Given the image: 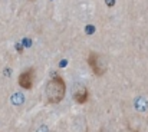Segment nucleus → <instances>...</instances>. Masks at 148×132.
Returning a JSON list of instances; mask_svg holds the SVG:
<instances>
[{
  "label": "nucleus",
  "mask_w": 148,
  "mask_h": 132,
  "mask_svg": "<svg viewBox=\"0 0 148 132\" xmlns=\"http://www.w3.org/2000/svg\"><path fill=\"white\" fill-rule=\"evenodd\" d=\"M65 93H66V85H65V81L62 76H53L48 82L46 85V98H48V102L52 105H56L59 102H62V99L65 98Z\"/></svg>",
  "instance_id": "1"
},
{
  "label": "nucleus",
  "mask_w": 148,
  "mask_h": 132,
  "mask_svg": "<svg viewBox=\"0 0 148 132\" xmlns=\"http://www.w3.org/2000/svg\"><path fill=\"white\" fill-rule=\"evenodd\" d=\"M88 65H89L91 70H92L97 76H102V75L105 73V70H106V68H105L103 63H102L101 56H99L98 53H95V52H91V53L88 55Z\"/></svg>",
  "instance_id": "2"
},
{
  "label": "nucleus",
  "mask_w": 148,
  "mask_h": 132,
  "mask_svg": "<svg viewBox=\"0 0 148 132\" xmlns=\"http://www.w3.org/2000/svg\"><path fill=\"white\" fill-rule=\"evenodd\" d=\"M17 82L23 89H32L35 82V69H27L22 72L17 78Z\"/></svg>",
  "instance_id": "3"
},
{
  "label": "nucleus",
  "mask_w": 148,
  "mask_h": 132,
  "mask_svg": "<svg viewBox=\"0 0 148 132\" xmlns=\"http://www.w3.org/2000/svg\"><path fill=\"white\" fill-rule=\"evenodd\" d=\"M73 98H75V101H76L79 105H84V103H86L88 99H89V90L85 88V86H79V88L75 90Z\"/></svg>",
  "instance_id": "4"
}]
</instances>
